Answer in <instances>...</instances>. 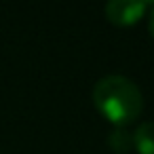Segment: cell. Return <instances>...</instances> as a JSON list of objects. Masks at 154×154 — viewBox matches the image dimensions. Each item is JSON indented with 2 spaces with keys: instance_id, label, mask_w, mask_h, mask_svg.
<instances>
[{
  "instance_id": "5",
  "label": "cell",
  "mask_w": 154,
  "mask_h": 154,
  "mask_svg": "<svg viewBox=\"0 0 154 154\" xmlns=\"http://www.w3.org/2000/svg\"><path fill=\"white\" fill-rule=\"evenodd\" d=\"M148 30H150V36L154 38V5H150V19H148Z\"/></svg>"
},
{
  "instance_id": "4",
  "label": "cell",
  "mask_w": 154,
  "mask_h": 154,
  "mask_svg": "<svg viewBox=\"0 0 154 154\" xmlns=\"http://www.w3.org/2000/svg\"><path fill=\"white\" fill-rule=\"evenodd\" d=\"M108 143H110V148H112L114 152H118V154H125V152H129V150L133 148L131 133H127V131H125V129H120V127H116V131L110 135Z\"/></svg>"
},
{
  "instance_id": "3",
  "label": "cell",
  "mask_w": 154,
  "mask_h": 154,
  "mask_svg": "<svg viewBox=\"0 0 154 154\" xmlns=\"http://www.w3.org/2000/svg\"><path fill=\"white\" fill-rule=\"evenodd\" d=\"M133 150L137 154H154V120L141 122L133 133Z\"/></svg>"
},
{
  "instance_id": "1",
  "label": "cell",
  "mask_w": 154,
  "mask_h": 154,
  "mask_svg": "<svg viewBox=\"0 0 154 154\" xmlns=\"http://www.w3.org/2000/svg\"><path fill=\"white\" fill-rule=\"evenodd\" d=\"M91 95L99 114L120 129L135 122L143 110V95L139 87L118 74L99 78Z\"/></svg>"
},
{
  "instance_id": "2",
  "label": "cell",
  "mask_w": 154,
  "mask_h": 154,
  "mask_svg": "<svg viewBox=\"0 0 154 154\" xmlns=\"http://www.w3.org/2000/svg\"><path fill=\"white\" fill-rule=\"evenodd\" d=\"M148 2H141V0H112V2L106 5L103 13H106V19L112 23V26H118V28H129L133 23H137L146 11H148Z\"/></svg>"
}]
</instances>
